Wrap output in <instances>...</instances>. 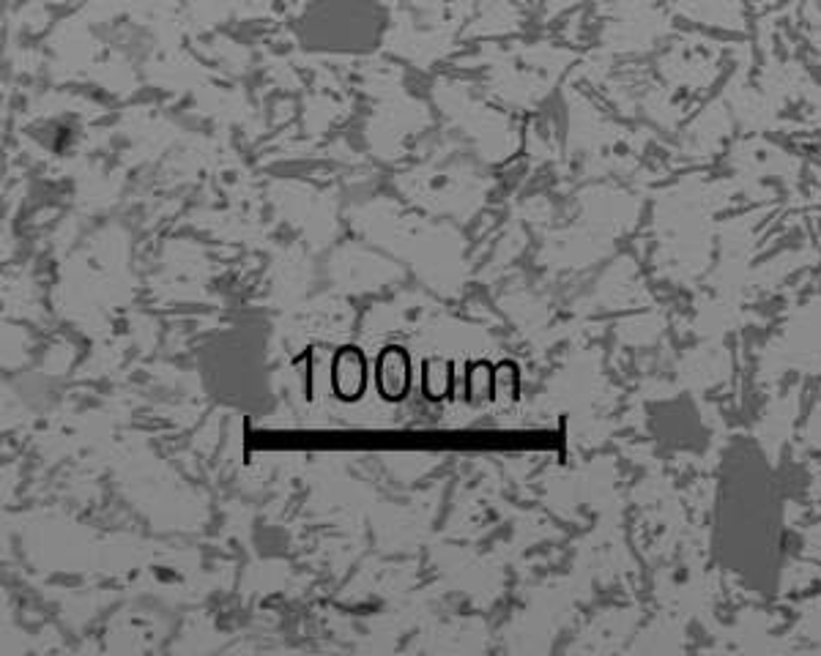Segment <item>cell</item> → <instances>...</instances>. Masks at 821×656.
Segmentation results:
<instances>
[{
    "label": "cell",
    "instance_id": "1",
    "mask_svg": "<svg viewBox=\"0 0 821 656\" xmlns=\"http://www.w3.org/2000/svg\"><path fill=\"white\" fill-rule=\"evenodd\" d=\"M406 381H409V366H406V356L392 347L383 353L381 359V386L387 397H403Z\"/></svg>",
    "mask_w": 821,
    "mask_h": 656
},
{
    "label": "cell",
    "instance_id": "2",
    "mask_svg": "<svg viewBox=\"0 0 821 656\" xmlns=\"http://www.w3.org/2000/svg\"><path fill=\"white\" fill-rule=\"evenodd\" d=\"M334 383L342 397H359V392H362V359H359V353H342L337 359Z\"/></svg>",
    "mask_w": 821,
    "mask_h": 656
}]
</instances>
